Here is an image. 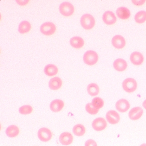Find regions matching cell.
<instances>
[{"instance_id": "ba28073f", "label": "cell", "mask_w": 146, "mask_h": 146, "mask_svg": "<svg viewBox=\"0 0 146 146\" xmlns=\"http://www.w3.org/2000/svg\"><path fill=\"white\" fill-rule=\"evenodd\" d=\"M107 120L109 123L114 125L118 123L120 120L119 114L114 110H110L106 114Z\"/></svg>"}, {"instance_id": "4316f807", "label": "cell", "mask_w": 146, "mask_h": 146, "mask_svg": "<svg viewBox=\"0 0 146 146\" xmlns=\"http://www.w3.org/2000/svg\"><path fill=\"white\" fill-rule=\"evenodd\" d=\"M33 109L32 106L30 105H25L19 108V112L23 115H27L33 112Z\"/></svg>"}, {"instance_id": "3957f363", "label": "cell", "mask_w": 146, "mask_h": 146, "mask_svg": "<svg viewBox=\"0 0 146 146\" xmlns=\"http://www.w3.org/2000/svg\"><path fill=\"white\" fill-rule=\"evenodd\" d=\"M137 83L134 78H126L124 80L122 84L124 90L128 93H131L135 91L137 88Z\"/></svg>"}, {"instance_id": "83f0119b", "label": "cell", "mask_w": 146, "mask_h": 146, "mask_svg": "<svg viewBox=\"0 0 146 146\" xmlns=\"http://www.w3.org/2000/svg\"><path fill=\"white\" fill-rule=\"evenodd\" d=\"M85 109L87 112L91 115L97 114L99 112V109H96L92 105V103H89L86 105Z\"/></svg>"}, {"instance_id": "484cf974", "label": "cell", "mask_w": 146, "mask_h": 146, "mask_svg": "<svg viewBox=\"0 0 146 146\" xmlns=\"http://www.w3.org/2000/svg\"><path fill=\"white\" fill-rule=\"evenodd\" d=\"M92 105L95 108L97 109H100L102 108L104 105V102L102 98L99 97H95L92 101Z\"/></svg>"}, {"instance_id": "6da1fadb", "label": "cell", "mask_w": 146, "mask_h": 146, "mask_svg": "<svg viewBox=\"0 0 146 146\" xmlns=\"http://www.w3.org/2000/svg\"><path fill=\"white\" fill-rule=\"evenodd\" d=\"M81 25L85 30H91L95 25V19L93 16L85 14L82 16L80 20Z\"/></svg>"}, {"instance_id": "d6986e66", "label": "cell", "mask_w": 146, "mask_h": 146, "mask_svg": "<svg viewBox=\"0 0 146 146\" xmlns=\"http://www.w3.org/2000/svg\"><path fill=\"white\" fill-rule=\"evenodd\" d=\"M70 44L74 48L79 49L82 48L84 46V41L80 36H74L70 40Z\"/></svg>"}, {"instance_id": "ffe728a7", "label": "cell", "mask_w": 146, "mask_h": 146, "mask_svg": "<svg viewBox=\"0 0 146 146\" xmlns=\"http://www.w3.org/2000/svg\"><path fill=\"white\" fill-rule=\"evenodd\" d=\"M45 74L48 76H53L57 75L58 69L57 66L52 64H49L45 66L44 69Z\"/></svg>"}, {"instance_id": "603a6c76", "label": "cell", "mask_w": 146, "mask_h": 146, "mask_svg": "<svg viewBox=\"0 0 146 146\" xmlns=\"http://www.w3.org/2000/svg\"><path fill=\"white\" fill-rule=\"evenodd\" d=\"M87 91L90 95L92 96H97L100 92L99 86L96 83H91L87 87Z\"/></svg>"}, {"instance_id": "1f68e13d", "label": "cell", "mask_w": 146, "mask_h": 146, "mask_svg": "<svg viewBox=\"0 0 146 146\" xmlns=\"http://www.w3.org/2000/svg\"><path fill=\"white\" fill-rule=\"evenodd\" d=\"M143 106L146 110V100L143 102Z\"/></svg>"}, {"instance_id": "9c48e42d", "label": "cell", "mask_w": 146, "mask_h": 146, "mask_svg": "<svg viewBox=\"0 0 146 146\" xmlns=\"http://www.w3.org/2000/svg\"><path fill=\"white\" fill-rule=\"evenodd\" d=\"M111 43L113 46L117 49H122L125 46V40L122 36L117 35L113 37Z\"/></svg>"}, {"instance_id": "7c38bea8", "label": "cell", "mask_w": 146, "mask_h": 146, "mask_svg": "<svg viewBox=\"0 0 146 146\" xmlns=\"http://www.w3.org/2000/svg\"><path fill=\"white\" fill-rule=\"evenodd\" d=\"M115 107L119 111L124 113L127 111L130 108V104L127 100L124 99H120L116 102Z\"/></svg>"}, {"instance_id": "f1b7e54d", "label": "cell", "mask_w": 146, "mask_h": 146, "mask_svg": "<svg viewBox=\"0 0 146 146\" xmlns=\"http://www.w3.org/2000/svg\"><path fill=\"white\" fill-rule=\"evenodd\" d=\"M85 146H97V144L94 140L89 139L87 140L85 143Z\"/></svg>"}, {"instance_id": "f546056e", "label": "cell", "mask_w": 146, "mask_h": 146, "mask_svg": "<svg viewBox=\"0 0 146 146\" xmlns=\"http://www.w3.org/2000/svg\"><path fill=\"white\" fill-rule=\"evenodd\" d=\"M131 2H132L134 5H135L137 6H140L142 5H143V4H144L145 2H146V1H134V0H132L131 1Z\"/></svg>"}, {"instance_id": "4dcf8cb0", "label": "cell", "mask_w": 146, "mask_h": 146, "mask_svg": "<svg viewBox=\"0 0 146 146\" xmlns=\"http://www.w3.org/2000/svg\"><path fill=\"white\" fill-rule=\"evenodd\" d=\"M29 1H27V0H25V1H23V0H18V1H17L16 2H17L18 5H19L21 6H24L25 5H27L28 3H29Z\"/></svg>"}, {"instance_id": "7a4b0ae2", "label": "cell", "mask_w": 146, "mask_h": 146, "mask_svg": "<svg viewBox=\"0 0 146 146\" xmlns=\"http://www.w3.org/2000/svg\"><path fill=\"white\" fill-rule=\"evenodd\" d=\"M98 54L96 52L93 50H88L84 54V62L88 65H94L98 62Z\"/></svg>"}, {"instance_id": "9a60e30c", "label": "cell", "mask_w": 146, "mask_h": 146, "mask_svg": "<svg viewBox=\"0 0 146 146\" xmlns=\"http://www.w3.org/2000/svg\"><path fill=\"white\" fill-rule=\"evenodd\" d=\"M64 106V103L63 101L59 99L54 100L50 103V108L54 112L60 111Z\"/></svg>"}, {"instance_id": "5b68a950", "label": "cell", "mask_w": 146, "mask_h": 146, "mask_svg": "<svg viewBox=\"0 0 146 146\" xmlns=\"http://www.w3.org/2000/svg\"><path fill=\"white\" fill-rule=\"evenodd\" d=\"M56 27L53 23L46 22L42 25L40 31L42 34L44 35L51 36L55 33Z\"/></svg>"}, {"instance_id": "d4e9b609", "label": "cell", "mask_w": 146, "mask_h": 146, "mask_svg": "<svg viewBox=\"0 0 146 146\" xmlns=\"http://www.w3.org/2000/svg\"><path fill=\"white\" fill-rule=\"evenodd\" d=\"M135 20L137 23H144L146 21V11H141L137 12L135 15Z\"/></svg>"}, {"instance_id": "d6a6232c", "label": "cell", "mask_w": 146, "mask_h": 146, "mask_svg": "<svg viewBox=\"0 0 146 146\" xmlns=\"http://www.w3.org/2000/svg\"><path fill=\"white\" fill-rule=\"evenodd\" d=\"M140 146H146V143H143L141 145H140Z\"/></svg>"}, {"instance_id": "ac0fdd59", "label": "cell", "mask_w": 146, "mask_h": 146, "mask_svg": "<svg viewBox=\"0 0 146 146\" xmlns=\"http://www.w3.org/2000/svg\"><path fill=\"white\" fill-rule=\"evenodd\" d=\"M116 14L119 18L123 20L128 19L131 16L129 10L123 7L118 8L116 11Z\"/></svg>"}, {"instance_id": "5bb4252c", "label": "cell", "mask_w": 146, "mask_h": 146, "mask_svg": "<svg viewBox=\"0 0 146 146\" xmlns=\"http://www.w3.org/2000/svg\"><path fill=\"white\" fill-rule=\"evenodd\" d=\"M131 62L135 66L141 64L144 60L143 55L141 53L135 52L132 53L130 57Z\"/></svg>"}, {"instance_id": "cb8c5ba5", "label": "cell", "mask_w": 146, "mask_h": 146, "mask_svg": "<svg viewBox=\"0 0 146 146\" xmlns=\"http://www.w3.org/2000/svg\"><path fill=\"white\" fill-rule=\"evenodd\" d=\"M72 131L75 135L81 137L84 135L86 132V129L83 125L78 124L73 127Z\"/></svg>"}, {"instance_id": "2e32d148", "label": "cell", "mask_w": 146, "mask_h": 146, "mask_svg": "<svg viewBox=\"0 0 146 146\" xmlns=\"http://www.w3.org/2000/svg\"><path fill=\"white\" fill-rule=\"evenodd\" d=\"M63 82L58 77H55L50 79L48 83L49 88L53 90H58L62 85Z\"/></svg>"}, {"instance_id": "8992f818", "label": "cell", "mask_w": 146, "mask_h": 146, "mask_svg": "<svg viewBox=\"0 0 146 146\" xmlns=\"http://www.w3.org/2000/svg\"><path fill=\"white\" fill-rule=\"evenodd\" d=\"M37 135L38 138L41 141L46 142L52 139V134L49 129L42 127L38 130Z\"/></svg>"}, {"instance_id": "52a82bcc", "label": "cell", "mask_w": 146, "mask_h": 146, "mask_svg": "<svg viewBox=\"0 0 146 146\" xmlns=\"http://www.w3.org/2000/svg\"><path fill=\"white\" fill-rule=\"evenodd\" d=\"M92 126L95 130L102 131L106 128L107 123L105 119L102 117H98L93 121Z\"/></svg>"}, {"instance_id": "44dd1931", "label": "cell", "mask_w": 146, "mask_h": 146, "mask_svg": "<svg viewBox=\"0 0 146 146\" xmlns=\"http://www.w3.org/2000/svg\"><path fill=\"white\" fill-rule=\"evenodd\" d=\"M19 133V129L17 125H12L7 128L6 134L7 135L11 138L16 137Z\"/></svg>"}, {"instance_id": "4fadbf2b", "label": "cell", "mask_w": 146, "mask_h": 146, "mask_svg": "<svg viewBox=\"0 0 146 146\" xmlns=\"http://www.w3.org/2000/svg\"><path fill=\"white\" fill-rule=\"evenodd\" d=\"M143 110L139 107L133 108L129 112V118L131 120H136L140 119L142 116Z\"/></svg>"}, {"instance_id": "e0dca14e", "label": "cell", "mask_w": 146, "mask_h": 146, "mask_svg": "<svg viewBox=\"0 0 146 146\" xmlns=\"http://www.w3.org/2000/svg\"><path fill=\"white\" fill-rule=\"evenodd\" d=\"M127 66L128 65L127 62L123 59H117L113 62V68L116 70L118 72H123L125 70Z\"/></svg>"}, {"instance_id": "7402d4cb", "label": "cell", "mask_w": 146, "mask_h": 146, "mask_svg": "<svg viewBox=\"0 0 146 146\" xmlns=\"http://www.w3.org/2000/svg\"><path fill=\"white\" fill-rule=\"evenodd\" d=\"M31 28V24L29 22L27 21H23L19 24L18 31L21 34H25L29 32Z\"/></svg>"}, {"instance_id": "8fae6325", "label": "cell", "mask_w": 146, "mask_h": 146, "mask_svg": "<svg viewBox=\"0 0 146 146\" xmlns=\"http://www.w3.org/2000/svg\"><path fill=\"white\" fill-rule=\"evenodd\" d=\"M59 140L62 145L68 146L71 144L73 142V136L70 132H64L60 134Z\"/></svg>"}, {"instance_id": "277c9868", "label": "cell", "mask_w": 146, "mask_h": 146, "mask_svg": "<svg viewBox=\"0 0 146 146\" xmlns=\"http://www.w3.org/2000/svg\"><path fill=\"white\" fill-rule=\"evenodd\" d=\"M59 11L64 17H70L74 13L75 9L72 4L69 2H64L59 6Z\"/></svg>"}, {"instance_id": "30bf717a", "label": "cell", "mask_w": 146, "mask_h": 146, "mask_svg": "<svg viewBox=\"0 0 146 146\" xmlns=\"http://www.w3.org/2000/svg\"><path fill=\"white\" fill-rule=\"evenodd\" d=\"M102 20L106 24L112 25L117 21V18L112 12L107 11L103 14Z\"/></svg>"}]
</instances>
